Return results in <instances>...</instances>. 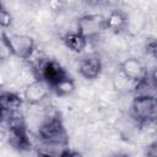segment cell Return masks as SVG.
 Returning <instances> with one entry per match:
<instances>
[{
	"instance_id": "1",
	"label": "cell",
	"mask_w": 157,
	"mask_h": 157,
	"mask_svg": "<svg viewBox=\"0 0 157 157\" xmlns=\"http://www.w3.org/2000/svg\"><path fill=\"white\" fill-rule=\"evenodd\" d=\"M38 136L43 144L58 146V147H67V132L63 124V120L58 117H49L38 130Z\"/></svg>"
},
{
	"instance_id": "2",
	"label": "cell",
	"mask_w": 157,
	"mask_h": 157,
	"mask_svg": "<svg viewBox=\"0 0 157 157\" xmlns=\"http://www.w3.org/2000/svg\"><path fill=\"white\" fill-rule=\"evenodd\" d=\"M131 115L141 125L155 124L157 115V102L153 94H136L131 104Z\"/></svg>"
},
{
	"instance_id": "3",
	"label": "cell",
	"mask_w": 157,
	"mask_h": 157,
	"mask_svg": "<svg viewBox=\"0 0 157 157\" xmlns=\"http://www.w3.org/2000/svg\"><path fill=\"white\" fill-rule=\"evenodd\" d=\"M1 37L6 43L11 55H15L23 60H28L33 56L36 50V43L32 37L26 34L6 33V32H4Z\"/></svg>"
},
{
	"instance_id": "4",
	"label": "cell",
	"mask_w": 157,
	"mask_h": 157,
	"mask_svg": "<svg viewBox=\"0 0 157 157\" xmlns=\"http://www.w3.org/2000/svg\"><path fill=\"white\" fill-rule=\"evenodd\" d=\"M9 141L17 150H28L31 141L27 134L23 118L18 113L10 114L9 118Z\"/></svg>"
},
{
	"instance_id": "5",
	"label": "cell",
	"mask_w": 157,
	"mask_h": 157,
	"mask_svg": "<svg viewBox=\"0 0 157 157\" xmlns=\"http://www.w3.org/2000/svg\"><path fill=\"white\" fill-rule=\"evenodd\" d=\"M76 31L81 33L87 40L96 38L105 31V17L99 13L83 15L77 20Z\"/></svg>"
},
{
	"instance_id": "6",
	"label": "cell",
	"mask_w": 157,
	"mask_h": 157,
	"mask_svg": "<svg viewBox=\"0 0 157 157\" xmlns=\"http://www.w3.org/2000/svg\"><path fill=\"white\" fill-rule=\"evenodd\" d=\"M39 78L44 80L50 86L55 85L60 80L67 76L65 69L54 59H42L38 65Z\"/></svg>"
},
{
	"instance_id": "7",
	"label": "cell",
	"mask_w": 157,
	"mask_h": 157,
	"mask_svg": "<svg viewBox=\"0 0 157 157\" xmlns=\"http://www.w3.org/2000/svg\"><path fill=\"white\" fill-rule=\"evenodd\" d=\"M52 92V86L42 78H37L28 83L23 92V98L29 104H38L43 102Z\"/></svg>"
},
{
	"instance_id": "8",
	"label": "cell",
	"mask_w": 157,
	"mask_h": 157,
	"mask_svg": "<svg viewBox=\"0 0 157 157\" xmlns=\"http://www.w3.org/2000/svg\"><path fill=\"white\" fill-rule=\"evenodd\" d=\"M119 67H120V72L123 74V76L135 83L144 81L148 75L145 65L137 58H134V56L128 58L124 61H121Z\"/></svg>"
},
{
	"instance_id": "9",
	"label": "cell",
	"mask_w": 157,
	"mask_h": 157,
	"mask_svg": "<svg viewBox=\"0 0 157 157\" xmlns=\"http://www.w3.org/2000/svg\"><path fill=\"white\" fill-rule=\"evenodd\" d=\"M102 72V61L96 55H88L80 60L78 74L86 80H96Z\"/></svg>"
},
{
	"instance_id": "10",
	"label": "cell",
	"mask_w": 157,
	"mask_h": 157,
	"mask_svg": "<svg viewBox=\"0 0 157 157\" xmlns=\"http://www.w3.org/2000/svg\"><path fill=\"white\" fill-rule=\"evenodd\" d=\"M128 25V17L121 10H113L105 17V29L113 33H121Z\"/></svg>"
},
{
	"instance_id": "11",
	"label": "cell",
	"mask_w": 157,
	"mask_h": 157,
	"mask_svg": "<svg viewBox=\"0 0 157 157\" xmlns=\"http://www.w3.org/2000/svg\"><path fill=\"white\" fill-rule=\"evenodd\" d=\"M87 39L81 34L78 33L77 31L75 32H67L63 36V43L64 45L72 53H82L87 45Z\"/></svg>"
},
{
	"instance_id": "12",
	"label": "cell",
	"mask_w": 157,
	"mask_h": 157,
	"mask_svg": "<svg viewBox=\"0 0 157 157\" xmlns=\"http://www.w3.org/2000/svg\"><path fill=\"white\" fill-rule=\"evenodd\" d=\"M22 105V98L16 93H0V107L2 108L4 113H17L20 107Z\"/></svg>"
},
{
	"instance_id": "13",
	"label": "cell",
	"mask_w": 157,
	"mask_h": 157,
	"mask_svg": "<svg viewBox=\"0 0 157 157\" xmlns=\"http://www.w3.org/2000/svg\"><path fill=\"white\" fill-rule=\"evenodd\" d=\"M75 88H76L75 81L67 75L66 77H64L63 80H60L59 82L52 86V92H54L56 96L65 97V96H70L71 93H74Z\"/></svg>"
},
{
	"instance_id": "14",
	"label": "cell",
	"mask_w": 157,
	"mask_h": 157,
	"mask_svg": "<svg viewBox=\"0 0 157 157\" xmlns=\"http://www.w3.org/2000/svg\"><path fill=\"white\" fill-rule=\"evenodd\" d=\"M12 25V15L10 11L0 2V27L1 28H9Z\"/></svg>"
},
{
	"instance_id": "15",
	"label": "cell",
	"mask_w": 157,
	"mask_h": 157,
	"mask_svg": "<svg viewBox=\"0 0 157 157\" xmlns=\"http://www.w3.org/2000/svg\"><path fill=\"white\" fill-rule=\"evenodd\" d=\"M48 7L52 12L54 13H60L65 10L66 7V1L65 0H48Z\"/></svg>"
},
{
	"instance_id": "16",
	"label": "cell",
	"mask_w": 157,
	"mask_h": 157,
	"mask_svg": "<svg viewBox=\"0 0 157 157\" xmlns=\"http://www.w3.org/2000/svg\"><path fill=\"white\" fill-rule=\"evenodd\" d=\"M145 49L147 55H151L152 58L156 56V52H157V44H156V39L155 38H150L147 39L146 44H145Z\"/></svg>"
},
{
	"instance_id": "17",
	"label": "cell",
	"mask_w": 157,
	"mask_h": 157,
	"mask_svg": "<svg viewBox=\"0 0 157 157\" xmlns=\"http://www.w3.org/2000/svg\"><path fill=\"white\" fill-rule=\"evenodd\" d=\"M10 55H11V53H10L6 43L4 42L2 37H1L0 38V60H5V59L10 58Z\"/></svg>"
},
{
	"instance_id": "18",
	"label": "cell",
	"mask_w": 157,
	"mask_h": 157,
	"mask_svg": "<svg viewBox=\"0 0 157 157\" xmlns=\"http://www.w3.org/2000/svg\"><path fill=\"white\" fill-rule=\"evenodd\" d=\"M103 1H104V0H82V2L86 4V5L90 6V7H97V6L102 5Z\"/></svg>"
},
{
	"instance_id": "19",
	"label": "cell",
	"mask_w": 157,
	"mask_h": 157,
	"mask_svg": "<svg viewBox=\"0 0 157 157\" xmlns=\"http://www.w3.org/2000/svg\"><path fill=\"white\" fill-rule=\"evenodd\" d=\"M147 156H151V157H155L157 156V144L153 142L150 147H148V151H147Z\"/></svg>"
},
{
	"instance_id": "20",
	"label": "cell",
	"mask_w": 157,
	"mask_h": 157,
	"mask_svg": "<svg viewBox=\"0 0 157 157\" xmlns=\"http://www.w3.org/2000/svg\"><path fill=\"white\" fill-rule=\"evenodd\" d=\"M2 115H4V110H2V108L0 107V120H1V118H2Z\"/></svg>"
}]
</instances>
